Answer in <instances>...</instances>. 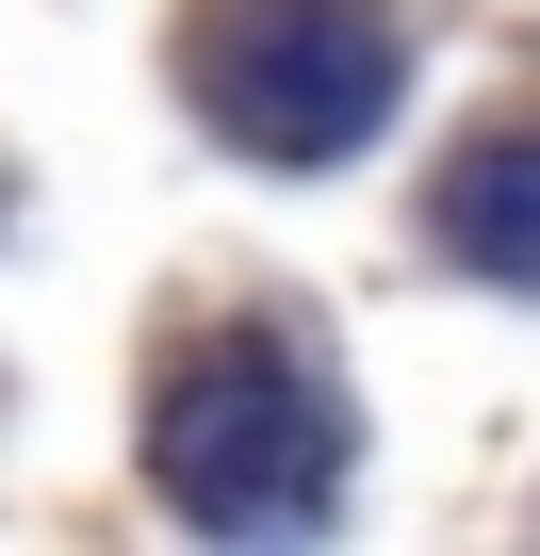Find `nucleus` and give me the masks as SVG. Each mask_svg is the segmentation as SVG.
I'll return each instance as SVG.
<instances>
[{
  "instance_id": "obj_1",
  "label": "nucleus",
  "mask_w": 540,
  "mask_h": 556,
  "mask_svg": "<svg viewBox=\"0 0 540 556\" xmlns=\"http://www.w3.org/2000/svg\"><path fill=\"white\" fill-rule=\"evenodd\" d=\"M148 475H164V507L180 523H213V540H296V523H328V491H344V393L296 361V344H197L180 377H164V409H148Z\"/></svg>"
},
{
  "instance_id": "obj_2",
  "label": "nucleus",
  "mask_w": 540,
  "mask_h": 556,
  "mask_svg": "<svg viewBox=\"0 0 540 556\" xmlns=\"http://www.w3.org/2000/svg\"><path fill=\"white\" fill-rule=\"evenodd\" d=\"M180 83H197V115H213L229 148H262V164H344V148L393 115L410 50H393L377 0H197Z\"/></svg>"
},
{
  "instance_id": "obj_3",
  "label": "nucleus",
  "mask_w": 540,
  "mask_h": 556,
  "mask_svg": "<svg viewBox=\"0 0 540 556\" xmlns=\"http://www.w3.org/2000/svg\"><path fill=\"white\" fill-rule=\"evenodd\" d=\"M442 245L475 278H540V131H491L459 180H442Z\"/></svg>"
}]
</instances>
